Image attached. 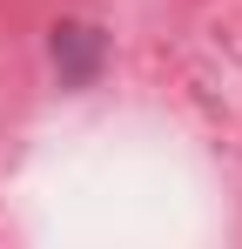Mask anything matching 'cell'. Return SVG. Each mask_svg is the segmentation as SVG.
Instances as JSON below:
<instances>
[{"instance_id": "obj_1", "label": "cell", "mask_w": 242, "mask_h": 249, "mask_svg": "<svg viewBox=\"0 0 242 249\" xmlns=\"http://www.w3.org/2000/svg\"><path fill=\"white\" fill-rule=\"evenodd\" d=\"M54 68H61V81H68V88H87V81H94V68H101V34L81 27V20L54 27Z\"/></svg>"}]
</instances>
